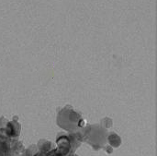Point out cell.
Here are the masks:
<instances>
[{
  "label": "cell",
  "mask_w": 157,
  "mask_h": 156,
  "mask_svg": "<svg viewBox=\"0 0 157 156\" xmlns=\"http://www.w3.org/2000/svg\"><path fill=\"white\" fill-rule=\"evenodd\" d=\"M6 149L5 146L3 145V142L0 140V156H6Z\"/></svg>",
  "instance_id": "cell-1"
}]
</instances>
